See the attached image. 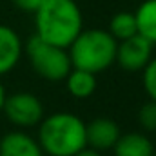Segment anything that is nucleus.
<instances>
[{
	"mask_svg": "<svg viewBox=\"0 0 156 156\" xmlns=\"http://www.w3.org/2000/svg\"><path fill=\"white\" fill-rule=\"evenodd\" d=\"M35 15V35L67 49L83 29V15L75 0H45Z\"/></svg>",
	"mask_w": 156,
	"mask_h": 156,
	"instance_id": "nucleus-1",
	"label": "nucleus"
},
{
	"mask_svg": "<svg viewBox=\"0 0 156 156\" xmlns=\"http://www.w3.org/2000/svg\"><path fill=\"white\" fill-rule=\"evenodd\" d=\"M37 140L45 156H75L87 147L85 122L73 113H53L38 123Z\"/></svg>",
	"mask_w": 156,
	"mask_h": 156,
	"instance_id": "nucleus-2",
	"label": "nucleus"
},
{
	"mask_svg": "<svg viewBox=\"0 0 156 156\" xmlns=\"http://www.w3.org/2000/svg\"><path fill=\"white\" fill-rule=\"evenodd\" d=\"M116 40L107 29L93 27L82 29L80 35L67 47L71 66L75 69L89 71L93 75L107 71L116 58Z\"/></svg>",
	"mask_w": 156,
	"mask_h": 156,
	"instance_id": "nucleus-3",
	"label": "nucleus"
},
{
	"mask_svg": "<svg viewBox=\"0 0 156 156\" xmlns=\"http://www.w3.org/2000/svg\"><path fill=\"white\" fill-rule=\"evenodd\" d=\"M24 53L33 71L44 80L62 82L73 69L67 49L44 42L37 35L29 37V40L24 44Z\"/></svg>",
	"mask_w": 156,
	"mask_h": 156,
	"instance_id": "nucleus-4",
	"label": "nucleus"
},
{
	"mask_svg": "<svg viewBox=\"0 0 156 156\" xmlns=\"http://www.w3.org/2000/svg\"><path fill=\"white\" fill-rule=\"evenodd\" d=\"M2 113L13 125L27 129V127L38 125L42 122L44 104L37 94L27 93V91H20V93H13V94L5 96Z\"/></svg>",
	"mask_w": 156,
	"mask_h": 156,
	"instance_id": "nucleus-5",
	"label": "nucleus"
},
{
	"mask_svg": "<svg viewBox=\"0 0 156 156\" xmlns=\"http://www.w3.org/2000/svg\"><path fill=\"white\" fill-rule=\"evenodd\" d=\"M153 49H154V45L149 40L136 33L134 37L125 38L116 44L115 64H118L127 73L142 71L153 58Z\"/></svg>",
	"mask_w": 156,
	"mask_h": 156,
	"instance_id": "nucleus-6",
	"label": "nucleus"
},
{
	"mask_svg": "<svg viewBox=\"0 0 156 156\" xmlns=\"http://www.w3.org/2000/svg\"><path fill=\"white\" fill-rule=\"evenodd\" d=\"M120 127L111 118H94L93 122L85 123V140L87 147L94 151H109L115 147L120 138Z\"/></svg>",
	"mask_w": 156,
	"mask_h": 156,
	"instance_id": "nucleus-7",
	"label": "nucleus"
},
{
	"mask_svg": "<svg viewBox=\"0 0 156 156\" xmlns=\"http://www.w3.org/2000/svg\"><path fill=\"white\" fill-rule=\"evenodd\" d=\"M24 53V42L20 35L5 24H0V76L11 73Z\"/></svg>",
	"mask_w": 156,
	"mask_h": 156,
	"instance_id": "nucleus-8",
	"label": "nucleus"
},
{
	"mask_svg": "<svg viewBox=\"0 0 156 156\" xmlns=\"http://www.w3.org/2000/svg\"><path fill=\"white\" fill-rule=\"evenodd\" d=\"M0 156H44V151L31 134L11 131L0 138Z\"/></svg>",
	"mask_w": 156,
	"mask_h": 156,
	"instance_id": "nucleus-9",
	"label": "nucleus"
},
{
	"mask_svg": "<svg viewBox=\"0 0 156 156\" xmlns=\"http://www.w3.org/2000/svg\"><path fill=\"white\" fill-rule=\"evenodd\" d=\"M113 151L115 156H154L156 149L147 134L127 133V134H120Z\"/></svg>",
	"mask_w": 156,
	"mask_h": 156,
	"instance_id": "nucleus-10",
	"label": "nucleus"
},
{
	"mask_svg": "<svg viewBox=\"0 0 156 156\" xmlns=\"http://www.w3.org/2000/svg\"><path fill=\"white\" fill-rule=\"evenodd\" d=\"M64 80H66V87H67L69 94L75 98H80V100L89 98L96 91V75H93L89 71H82V69L73 67Z\"/></svg>",
	"mask_w": 156,
	"mask_h": 156,
	"instance_id": "nucleus-11",
	"label": "nucleus"
},
{
	"mask_svg": "<svg viewBox=\"0 0 156 156\" xmlns=\"http://www.w3.org/2000/svg\"><path fill=\"white\" fill-rule=\"evenodd\" d=\"M138 35L156 45V0H144L134 11Z\"/></svg>",
	"mask_w": 156,
	"mask_h": 156,
	"instance_id": "nucleus-12",
	"label": "nucleus"
},
{
	"mask_svg": "<svg viewBox=\"0 0 156 156\" xmlns=\"http://www.w3.org/2000/svg\"><path fill=\"white\" fill-rule=\"evenodd\" d=\"M107 31L111 33V37L116 42H122V40H125V38L134 37L138 33L134 13H131V11H120V13H116L111 18Z\"/></svg>",
	"mask_w": 156,
	"mask_h": 156,
	"instance_id": "nucleus-13",
	"label": "nucleus"
},
{
	"mask_svg": "<svg viewBox=\"0 0 156 156\" xmlns=\"http://www.w3.org/2000/svg\"><path fill=\"white\" fill-rule=\"evenodd\" d=\"M138 123L142 125L144 131L147 133H156V102L149 100L145 102L140 111H138Z\"/></svg>",
	"mask_w": 156,
	"mask_h": 156,
	"instance_id": "nucleus-14",
	"label": "nucleus"
},
{
	"mask_svg": "<svg viewBox=\"0 0 156 156\" xmlns=\"http://www.w3.org/2000/svg\"><path fill=\"white\" fill-rule=\"evenodd\" d=\"M142 85L149 100L156 102V56H153L149 64L142 69Z\"/></svg>",
	"mask_w": 156,
	"mask_h": 156,
	"instance_id": "nucleus-15",
	"label": "nucleus"
},
{
	"mask_svg": "<svg viewBox=\"0 0 156 156\" xmlns=\"http://www.w3.org/2000/svg\"><path fill=\"white\" fill-rule=\"evenodd\" d=\"M44 2H45V0H13V4H15L18 9L27 11V13H35Z\"/></svg>",
	"mask_w": 156,
	"mask_h": 156,
	"instance_id": "nucleus-16",
	"label": "nucleus"
},
{
	"mask_svg": "<svg viewBox=\"0 0 156 156\" xmlns=\"http://www.w3.org/2000/svg\"><path fill=\"white\" fill-rule=\"evenodd\" d=\"M75 156H102L100 151H94V149H91V147H85V149H82L80 153H76Z\"/></svg>",
	"mask_w": 156,
	"mask_h": 156,
	"instance_id": "nucleus-17",
	"label": "nucleus"
},
{
	"mask_svg": "<svg viewBox=\"0 0 156 156\" xmlns=\"http://www.w3.org/2000/svg\"><path fill=\"white\" fill-rule=\"evenodd\" d=\"M5 89H4V85H2V82H0V115H2V107H4V100H5Z\"/></svg>",
	"mask_w": 156,
	"mask_h": 156,
	"instance_id": "nucleus-18",
	"label": "nucleus"
},
{
	"mask_svg": "<svg viewBox=\"0 0 156 156\" xmlns=\"http://www.w3.org/2000/svg\"><path fill=\"white\" fill-rule=\"evenodd\" d=\"M154 156H156V151H154Z\"/></svg>",
	"mask_w": 156,
	"mask_h": 156,
	"instance_id": "nucleus-19",
	"label": "nucleus"
},
{
	"mask_svg": "<svg viewBox=\"0 0 156 156\" xmlns=\"http://www.w3.org/2000/svg\"><path fill=\"white\" fill-rule=\"evenodd\" d=\"M44 156H45V154H44Z\"/></svg>",
	"mask_w": 156,
	"mask_h": 156,
	"instance_id": "nucleus-20",
	"label": "nucleus"
}]
</instances>
